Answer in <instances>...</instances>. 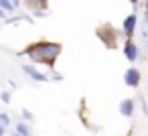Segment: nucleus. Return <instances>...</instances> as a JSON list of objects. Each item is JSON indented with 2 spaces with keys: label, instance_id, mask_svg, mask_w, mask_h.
<instances>
[{
  "label": "nucleus",
  "instance_id": "nucleus-6",
  "mask_svg": "<svg viewBox=\"0 0 148 136\" xmlns=\"http://www.w3.org/2000/svg\"><path fill=\"white\" fill-rule=\"evenodd\" d=\"M140 79H142V73L138 67H128L124 71V83L128 87H138L140 85Z\"/></svg>",
  "mask_w": 148,
  "mask_h": 136
},
{
  "label": "nucleus",
  "instance_id": "nucleus-26",
  "mask_svg": "<svg viewBox=\"0 0 148 136\" xmlns=\"http://www.w3.org/2000/svg\"><path fill=\"white\" fill-rule=\"evenodd\" d=\"M126 136H132V134H126Z\"/></svg>",
  "mask_w": 148,
  "mask_h": 136
},
{
  "label": "nucleus",
  "instance_id": "nucleus-4",
  "mask_svg": "<svg viewBox=\"0 0 148 136\" xmlns=\"http://www.w3.org/2000/svg\"><path fill=\"white\" fill-rule=\"evenodd\" d=\"M21 69H23L25 75H29V77H31L33 81H37V83H47V81H49V75L43 73V71H39L35 65H29V63H27V65H21Z\"/></svg>",
  "mask_w": 148,
  "mask_h": 136
},
{
  "label": "nucleus",
  "instance_id": "nucleus-1",
  "mask_svg": "<svg viewBox=\"0 0 148 136\" xmlns=\"http://www.w3.org/2000/svg\"><path fill=\"white\" fill-rule=\"evenodd\" d=\"M63 47L59 43H53V41H39V43H33L29 45L23 53L18 55H27L33 63H43L47 65L49 69H55V61L59 59Z\"/></svg>",
  "mask_w": 148,
  "mask_h": 136
},
{
  "label": "nucleus",
  "instance_id": "nucleus-2",
  "mask_svg": "<svg viewBox=\"0 0 148 136\" xmlns=\"http://www.w3.org/2000/svg\"><path fill=\"white\" fill-rule=\"evenodd\" d=\"M97 37H99L101 43H103L106 47H110V49H114V47L118 45V33H116V29H114L112 25L99 27V29H97Z\"/></svg>",
  "mask_w": 148,
  "mask_h": 136
},
{
  "label": "nucleus",
  "instance_id": "nucleus-10",
  "mask_svg": "<svg viewBox=\"0 0 148 136\" xmlns=\"http://www.w3.org/2000/svg\"><path fill=\"white\" fill-rule=\"evenodd\" d=\"M16 130L21 132V136H31L33 132H31V126L27 124V122H18L16 124Z\"/></svg>",
  "mask_w": 148,
  "mask_h": 136
},
{
  "label": "nucleus",
  "instance_id": "nucleus-22",
  "mask_svg": "<svg viewBox=\"0 0 148 136\" xmlns=\"http://www.w3.org/2000/svg\"><path fill=\"white\" fill-rule=\"evenodd\" d=\"M128 2H130L132 6H138V2H140V0H128Z\"/></svg>",
  "mask_w": 148,
  "mask_h": 136
},
{
  "label": "nucleus",
  "instance_id": "nucleus-19",
  "mask_svg": "<svg viewBox=\"0 0 148 136\" xmlns=\"http://www.w3.org/2000/svg\"><path fill=\"white\" fill-rule=\"evenodd\" d=\"M10 2L14 4V8H21V4H23V0H10Z\"/></svg>",
  "mask_w": 148,
  "mask_h": 136
},
{
  "label": "nucleus",
  "instance_id": "nucleus-18",
  "mask_svg": "<svg viewBox=\"0 0 148 136\" xmlns=\"http://www.w3.org/2000/svg\"><path fill=\"white\" fill-rule=\"evenodd\" d=\"M142 110H144V114L148 116V102H146V100H142Z\"/></svg>",
  "mask_w": 148,
  "mask_h": 136
},
{
  "label": "nucleus",
  "instance_id": "nucleus-7",
  "mask_svg": "<svg viewBox=\"0 0 148 136\" xmlns=\"http://www.w3.org/2000/svg\"><path fill=\"white\" fill-rule=\"evenodd\" d=\"M134 110H136V104H134L132 98H126V100L120 102V114L124 118H132L134 116Z\"/></svg>",
  "mask_w": 148,
  "mask_h": 136
},
{
  "label": "nucleus",
  "instance_id": "nucleus-20",
  "mask_svg": "<svg viewBox=\"0 0 148 136\" xmlns=\"http://www.w3.org/2000/svg\"><path fill=\"white\" fill-rule=\"evenodd\" d=\"M6 134V126L4 124H0V136H4Z\"/></svg>",
  "mask_w": 148,
  "mask_h": 136
},
{
  "label": "nucleus",
  "instance_id": "nucleus-5",
  "mask_svg": "<svg viewBox=\"0 0 148 136\" xmlns=\"http://www.w3.org/2000/svg\"><path fill=\"white\" fill-rule=\"evenodd\" d=\"M124 57L130 63H136L140 59V45H136L132 39H126V43H124Z\"/></svg>",
  "mask_w": 148,
  "mask_h": 136
},
{
  "label": "nucleus",
  "instance_id": "nucleus-16",
  "mask_svg": "<svg viewBox=\"0 0 148 136\" xmlns=\"http://www.w3.org/2000/svg\"><path fill=\"white\" fill-rule=\"evenodd\" d=\"M0 98H2L4 104H10V91H2V93H0Z\"/></svg>",
  "mask_w": 148,
  "mask_h": 136
},
{
  "label": "nucleus",
  "instance_id": "nucleus-21",
  "mask_svg": "<svg viewBox=\"0 0 148 136\" xmlns=\"http://www.w3.org/2000/svg\"><path fill=\"white\" fill-rule=\"evenodd\" d=\"M6 14H8L6 10H2V8H0V19H6Z\"/></svg>",
  "mask_w": 148,
  "mask_h": 136
},
{
  "label": "nucleus",
  "instance_id": "nucleus-9",
  "mask_svg": "<svg viewBox=\"0 0 148 136\" xmlns=\"http://www.w3.org/2000/svg\"><path fill=\"white\" fill-rule=\"evenodd\" d=\"M25 4L31 10H37V8H47V0H25Z\"/></svg>",
  "mask_w": 148,
  "mask_h": 136
},
{
  "label": "nucleus",
  "instance_id": "nucleus-12",
  "mask_svg": "<svg viewBox=\"0 0 148 136\" xmlns=\"http://www.w3.org/2000/svg\"><path fill=\"white\" fill-rule=\"evenodd\" d=\"M0 8L6 10V12H14V10H16V8H14V4L10 2V0H0Z\"/></svg>",
  "mask_w": 148,
  "mask_h": 136
},
{
  "label": "nucleus",
  "instance_id": "nucleus-24",
  "mask_svg": "<svg viewBox=\"0 0 148 136\" xmlns=\"http://www.w3.org/2000/svg\"><path fill=\"white\" fill-rule=\"evenodd\" d=\"M144 12H148V0L144 2Z\"/></svg>",
  "mask_w": 148,
  "mask_h": 136
},
{
  "label": "nucleus",
  "instance_id": "nucleus-15",
  "mask_svg": "<svg viewBox=\"0 0 148 136\" xmlns=\"http://www.w3.org/2000/svg\"><path fill=\"white\" fill-rule=\"evenodd\" d=\"M0 124H4V126H8V124H10V118H8V114L0 112Z\"/></svg>",
  "mask_w": 148,
  "mask_h": 136
},
{
  "label": "nucleus",
  "instance_id": "nucleus-8",
  "mask_svg": "<svg viewBox=\"0 0 148 136\" xmlns=\"http://www.w3.org/2000/svg\"><path fill=\"white\" fill-rule=\"evenodd\" d=\"M33 23V19L29 16V14H18V16H12V19H4V23L6 25H16V23Z\"/></svg>",
  "mask_w": 148,
  "mask_h": 136
},
{
  "label": "nucleus",
  "instance_id": "nucleus-17",
  "mask_svg": "<svg viewBox=\"0 0 148 136\" xmlns=\"http://www.w3.org/2000/svg\"><path fill=\"white\" fill-rule=\"evenodd\" d=\"M23 120H25V122H31V120H33V114H31L29 110H23Z\"/></svg>",
  "mask_w": 148,
  "mask_h": 136
},
{
  "label": "nucleus",
  "instance_id": "nucleus-25",
  "mask_svg": "<svg viewBox=\"0 0 148 136\" xmlns=\"http://www.w3.org/2000/svg\"><path fill=\"white\" fill-rule=\"evenodd\" d=\"M12 136H21V132H18V130H16V132H14V134H12Z\"/></svg>",
  "mask_w": 148,
  "mask_h": 136
},
{
  "label": "nucleus",
  "instance_id": "nucleus-13",
  "mask_svg": "<svg viewBox=\"0 0 148 136\" xmlns=\"http://www.w3.org/2000/svg\"><path fill=\"white\" fill-rule=\"evenodd\" d=\"M33 14H35L37 19H41V16H47L49 12H47V8H37V10H33Z\"/></svg>",
  "mask_w": 148,
  "mask_h": 136
},
{
  "label": "nucleus",
  "instance_id": "nucleus-3",
  "mask_svg": "<svg viewBox=\"0 0 148 136\" xmlns=\"http://www.w3.org/2000/svg\"><path fill=\"white\" fill-rule=\"evenodd\" d=\"M136 29H138V14L132 12V14H128V16L124 19V23H122V33H124L126 39H132L134 33H136Z\"/></svg>",
  "mask_w": 148,
  "mask_h": 136
},
{
  "label": "nucleus",
  "instance_id": "nucleus-23",
  "mask_svg": "<svg viewBox=\"0 0 148 136\" xmlns=\"http://www.w3.org/2000/svg\"><path fill=\"white\" fill-rule=\"evenodd\" d=\"M144 25H148V12H144Z\"/></svg>",
  "mask_w": 148,
  "mask_h": 136
},
{
  "label": "nucleus",
  "instance_id": "nucleus-14",
  "mask_svg": "<svg viewBox=\"0 0 148 136\" xmlns=\"http://www.w3.org/2000/svg\"><path fill=\"white\" fill-rule=\"evenodd\" d=\"M51 71H53V73H51V77H49L51 81H63V75H61V73H57L55 69H51Z\"/></svg>",
  "mask_w": 148,
  "mask_h": 136
},
{
  "label": "nucleus",
  "instance_id": "nucleus-11",
  "mask_svg": "<svg viewBox=\"0 0 148 136\" xmlns=\"http://www.w3.org/2000/svg\"><path fill=\"white\" fill-rule=\"evenodd\" d=\"M140 41H142V49H146V51H148V25H144V27H142Z\"/></svg>",
  "mask_w": 148,
  "mask_h": 136
}]
</instances>
